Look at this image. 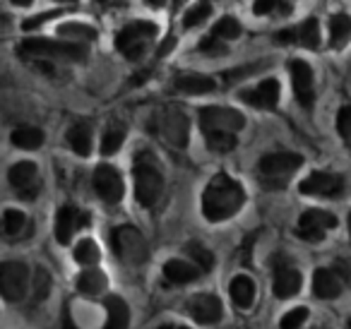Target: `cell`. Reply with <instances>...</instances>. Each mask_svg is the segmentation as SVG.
Segmentation results:
<instances>
[{
    "label": "cell",
    "instance_id": "obj_1",
    "mask_svg": "<svg viewBox=\"0 0 351 329\" xmlns=\"http://www.w3.org/2000/svg\"><path fill=\"white\" fill-rule=\"evenodd\" d=\"M245 202V193L239 180L219 173L207 183L202 193V214L207 221H224L231 219Z\"/></svg>",
    "mask_w": 351,
    "mask_h": 329
},
{
    "label": "cell",
    "instance_id": "obj_2",
    "mask_svg": "<svg viewBox=\"0 0 351 329\" xmlns=\"http://www.w3.org/2000/svg\"><path fill=\"white\" fill-rule=\"evenodd\" d=\"M132 178H135V197L142 207H152L161 197L164 190V175H161L159 161L152 151H140L132 166Z\"/></svg>",
    "mask_w": 351,
    "mask_h": 329
},
{
    "label": "cell",
    "instance_id": "obj_3",
    "mask_svg": "<svg viewBox=\"0 0 351 329\" xmlns=\"http://www.w3.org/2000/svg\"><path fill=\"white\" fill-rule=\"evenodd\" d=\"M301 164L303 159L298 154H293V151H272V154H265L258 164L260 180H263L265 188L279 190L301 169Z\"/></svg>",
    "mask_w": 351,
    "mask_h": 329
},
{
    "label": "cell",
    "instance_id": "obj_4",
    "mask_svg": "<svg viewBox=\"0 0 351 329\" xmlns=\"http://www.w3.org/2000/svg\"><path fill=\"white\" fill-rule=\"evenodd\" d=\"M111 245L113 252L130 267L145 265L147 257H149V245H147L145 236L135 226H128V223L125 226H118L111 233Z\"/></svg>",
    "mask_w": 351,
    "mask_h": 329
},
{
    "label": "cell",
    "instance_id": "obj_5",
    "mask_svg": "<svg viewBox=\"0 0 351 329\" xmlns=\"http://www.w3.org/2000/svg\"><path fill=\"white\" fill-rule=\"evenodd\" d=\"M188 116L181 108H161L152 116V132H156L171 147L183 149L188 145Z\"/></svg>",
    "mask_w": 351,
    "mask_h": 329
},
{
    "label": "cell",
    "instance_id": "obj_6",
    "mask_svg": "<svg viewBox=\"0 0 351 329\" xmlns=\"http://www.w3.org/2000/svg\"><path fill=\"white\" fill-rule=\"evenodd\" d=\"M156 36V27L152 22H130L116 34V49L125 56L128 60H137L145 56V51L149 49V44Z\"/></svg>",
    "mask_w": 351,
    "mask_h": 329
},
{
    "label": "cell",
    "instance_id": "obj_7",
    "mask_svg": "<svg viewBox=\"0 0 351 329\" xmlns=\"http://www.w3.org/2000/svg\"><path fill=\"white\" fill-rule=\"evenodd\" d=\"M25 56H39V58H58V60H84V51L77 44L51 39H25L20 44Z\"/></svg>",
    "mask_w": 351,
    "mask_h": 329
},
{
    "label": "cell",
    "instance_id": "obj_8",
    "mask_svg": "<svg viewBox=\"0 0 351 329\" xmlns=\"http://www.w3.org/2000/svg\"><path fill=\"white\" fill-rule=\"evenodd\" d=\"M245 125L243 113L234 111V108H221V106H207L200 111V127L202 135L210 132H239Z\"/></svg>",
    "mask_w": 351,
    "mask_h": 329
},
{
    "label": "cell",
    "instance_id": "obj_9",
    "mask_svg": "<svg viewBox=\"0 0 351 329\" xmlns=\"http://www.w3.org/2000/svg\"><path fill=\"white\" fill-rule=\"evenodd\" d=\"M27 286H29V269H27L25 262H3V267H0L3 298L10 300V303L22 300L27 293Z\"/></svg>",
    "mask_w": 351,
    "mask_h": 329
},
{
    "label": "cell",
    "instance_id": "obj_10",
    "mask_svg": "<svg viewBox=\"0 0 351 329\" xmlns=\"http://www.w3.org/2000/svg\"><path fill=\"white\" fill-rule=\"evenodd\" d=\"M337 228V217L325 209H308V212L301 214L298 219V228L296 233L308 243H317L325 238L327 231Z\"/></svg>",
    "mask_w": 351,
    "mask_h": 329
},
{
    "label": "cell",
    "instance_id": "obj_11",
    "mask_svg": "<svg viewBox=\"0 0 351 329\" xmlns=\"http://www.w3.org/2000/svg\"><path fill=\"white\" fill-rule=\"evenodd\" d=\"M298 190L301 195H311V197H339L344 193V178L327 171H315L306 180H301Z\"/></svg>",
    "mask_w": 351,
    "mask_h": 329
},
{
    "label": "cell",
    "instance_id": "obj_12",
    "mask_svg": "<svg viewBox=\"0 0 351 329\" xmlns=\"http://www.w3.org/2000/svg\"><path fill=\"white\" fill-rule=\"evenodd\" d=\"M8 180H10L17 197L27 199V202H32L41 190L39 173H36V166L32 161H20V164L12 166L10 173H8Z\"/></svg>",
    "mask_w": 351,
    "mask_h": 329
},
{
    "label": "cell",
    "instance_id": "obj_13",
    "mask_svg": "<svg viewBox=\"0 0 351 329\" xmlns=\"http://www.w3.org/2000/svg\"><path fill=\"white\" fill-rule=\"evenodd\" d=\"M94 190H97L99 197H101L104 202H108V204L121 202L123 193H125L121 173H118V171L113 169V166H108V164H101L97 171H94Z\"/></svg>",
    "mask_w": 351,
    "mask_h": 329
},
{
    "label": "cell",
    "instance_id": "obj_14",
    "mask_svg": "<svg viewBox=\"0 0 351 329\" xmlns=\"http://www.w3.org/2000/svg\"><path fill=\"white\" fill-rule=\"evenodd\" d=\"M274 44H279V46L301 44L303 49H317V46H320V27H317V20H306L298 27L277 32V34H274Z\"/></svg>",
    "mask_w": 351,
    "mask_h": 329
},
{
    "label": "cell",
    "instance_id": "obj_15",
    "mask_svg": "<svg viewBox=\"0 0 351 329\" xmlns=\"http://www.w3.org/2000/svg\"><path fill=\"white\" fill-rule=\"evenodd\" d=\"M291 70V82H293V94H296L298 103L303 108H311L315 101V87H313V70L306 60H291L289 65Z\"/></svg>",
    "mask_w": 351,
    "mask_h": 329
},
{
    "label": "cell",
    "instance_id": "obj_16",
    "mask_svg": "<svg viewBox=\"0 0 351 329\" xmlns=\"http://www.w3.org/2000/svg\"><path fill=\"white\" fill-rule=\"evenodd\" d=\"M188 313L197 324H217L224 315V308L215 293H197L188 303Z\"/></svg>",
    "mask_w": 351,
    "mask_h": 329
},
{
    "label": "cell",
    "instance_id": "obj_17",
    "mask_svg": "<svg viewBox=\"0 0 351 329\" xmlns=\"http://www.w3.org/2000/svg\"><path fill=\"white\" fill-rule=\"evenodd\" d=\"M87 221H89L87 214L80 212L73 204L60 207L58 214H56V238H58L60 245H68V243L73 241V233L77 231V228L87 226Z\"/></svg>",
    "mask_w": 351,
    "mask_h": 329
},
{
    "label": "cell",
    "instance_id": "obj_18",
    "mask_svg": "<svg viewBox=\"0 0 351 329\" xmlns=\"http://www.w3.org/2000/svg\"><path fill=\"white\" fill-rule=\"evenodd\" d=\"M301 271L293 269L289 262H279L274 265V295L277 298H291L301 291Z\"/></svg>",
    "mask_w": 351,
    "mask_h": 329
},
{
    "label": "cell",
    "instance_id": "obj_19",
    "mask_svg": "<svg viewBox=\"0 0 351 329\" xmlns=\"http://www.w3.org/2000/svg\"><path fill=\"white\" fill-rule=\"evenodd\" d=\"M241 101L255 108H274L279 103V82L277 80H263L258 87L241 92Z\"/></svg>",
    "mask_w": 351,
    "mask_h": 329
},
{
    "label": "cell",
    "instance_id": "obj_20",
    "mask_svg": "<svg viewBox=\"0 0 351 329\" xmlns=\"http://www.w3.org/2000/svg\"><path fill=\"white\" fill-rule=\"evenodd\" d=\"M313 291H315L317 298L332 300L337 295H341L344 291V276L332 267V269H317L313 274Z\"/></svg>",
    "mask_w": 351,
    "mask_h": 329
},
{
    "label": "cell",
    "instance_id": "obj_21",
    "mask_svg": "<svg viewBox=\"0 0 351 329\" xmlns=\"http://www.w3.org/2000/svg\"><path fill=\"white\" fill-rule=\"evenodd\" d=\"M202 274V269L195 265V262H186V260H169L164 265V276L171 281V284H191L197 276Z\"/></svg>",
    "mask_w": 351,
    "mask_h": 329
},
{
    "label": "cell",
    "instance_id": "obj_22",
    "mask_svg": "<svg viewBox=\"0 0 351 329\" xmlns=\"http://www.w3.org/2000/svg\"><path fill=\"white\" fill-rule=\"evenodd\" d=\"M173 89L181 94H210L217 89V82L212 77H205V75L188 73L173 80Z\"/></svg>",
    "mask_w": 351,
    "mask_h": 329
},
{
    "label": "cell",
    "instance_id": "obj_23",
    "mask_svg": "<svg viewBox=\"0 0 351 329\" xmlns=\"http://www.w3.org/2000/svg\"><path fill=\"white\" fill-rule=\"evenodd\" d=\"M130 324V308L121 295L106 298V327L104 329H128Z\"/></svg>",
    "mask_w": 351,
    "mask_h": 329
},
{
    "label": "cell",
    "instance_id": "obj_24",
    "mask_svg": "<svg viewBox=\"0 0 351 329\" xmlns=\"http://www.w3.org/2000/svg\"><path fill=\"white\" fill-rule=\"evenodd\" d=\"M68 142L75 154L89 156L92 154V127H89L87 123H75L68 130Z\"/></svg>",
    "mask_w": 351,
    "mask_h": 329
},
{
    "label": "cell",
    "instance_id": "obj_25",
    "mask_svg": "<svg viewBox=\"0 0 351 329\" xmlns=\"http://www.w3.org/2000/svg\"><path fill=\"white\" fill-rule=\"evenodd\" d=\"M231 298H234V303L239 305V308H250L255 300V284L250 276L245 274H239L234 281H231Z\"/></svg>",
    "mask_w": 351,
    "mask_h": 329
},
{
    "label": "cell",
    "instance_id": "obj_26",
    "mask_svg": "<svg viewBox=\"0 0 351 329\" xmlns=\"http://www.w3.org/2000/svg\"><path fill=\"white\" fill-rule=\"evenodd\" d=\"M10 140H12V145L20 147V149L32 151V149H39V147L44 145V132L34 125H20L12 130Z\"/></svg>",
    "mask_w": 351,
    "mask_h": 329
},
{
    "label": "cell",
    "instance_id": "obj_27",
    "mask_svg": "<svg viewBox=\"0 0 351 329\" xmlns=\"http://www.w3.org/2000/svg\"><path fill=\"white\" fill-rule=\"evenodd\" d=\"M351 39V17L344 12H337L330 17V44L335 49H341Z\"/></svg>",
    "mask_w": 351,
    "mask_h": 329
},
{
    "label": "cell",
    "instance_id": "obj_28",
    "mask_svg": "<svg viewBox=\"0 0 351 329\" xmlns=\"http://www.w3.org/2000/svg\"><path fill=\"white\" fill-rule=\"evenodd\" d=\"M106 289V274L99 269H84L82 274L77 276V291L87 295H99Z\"/></svg>",
    "mask_w": 351,
    "mask_h": 329
},
{
    "label": "cell",
    "instance_id": "obj_29",
    "mask_svg": "<svg viewBox=\"0 0 351 329\" xmlns=\"http://www.w3.org/2000/svg\"><path fill=\"white\" fill-rule=\"evenodd\" d=\"M186 255L191 257L193 262H195L197 267H200L202 271H210L212 267H215V255H212V250H207L202 243L193 241L186 245Z\"/></svg>",
    "mask_w": 351,
    "mask_h": 329
},
{
    "label": "cell",
    "instance_id": "obj_30",
    "mask_svg": "<svg viewBox=\"0 0 351 329\" xmlns=\"http://www.w3.org/2000/svg\"><path fill=\"white\" fill-rule=\"evenodd\" d=\"M75 260H77L80 265H84V267H92V265H97V262L101 260V250H99V245L94 241L84 238V241H80L77 247H75Z\"/></svg>",
    "mask_w": 351,
    "mask_h": 329
},
{
    "label": "cell",
    "instance_id": "obj_31",
    "mask_svg": "<svg viewBox=\"0 0 351 329\" xmlns=\"http://www.w3.org/2000/svg\"><path fill=\"white\" fill-rule=\"evenodd\" d=\"M205 142L212 151H217V154H229L231 149H236L234 132H210V135H205Z\"/></svg>",
    "mask_w": 351,
    "mask_h": 329
},
{
    "label": "cell",
    "instance_id": "obj_32",
    "mask_svg": "<svg viewBox=\"0 0 351 329\" xmlns=\"http://www.w3.org/2000/svg\"><path fill=\"white\" fill-rule=\"evenodd\" d=\"M58 34H63L65 39L73 41H94L97 39V29L89 25H75V22H68L58 29Z\"/></svg>",
    "mask_w": 351,
    "mask_h": 329
},
{
    "label": "cell",
    "instance_id": "obj_33",
    "mask_svg": "<svg viewBox=\"0 0 351 329\" xmlns=\"http://www.w3.org/2000/svg\"><path fill=\"white\" fill-rule=\"evenodd\" d=\"M123 142H125V127L123 125L108 127L106 135H104V140H101V154H106V156L116 154V151L121 149Z\"/></svg>",
    "mask_w": 351,
    "mask_h": 329
},
{
    "label": "cell",
    "instance_id": "obj_34",
    "mask_svg": "<svg viewBox=\"0 0 351 329\" xmlns=\"http://www.w3.org/2000/svg\"><path fill=\"white\" fill-rule=\"evenodd\" d=\"M212 36H217V39H221V41L239 39V36H241L239 20H234V17H221V20L212 27Z\"/></svg>",
    "mask_w": 351,
    "mask_h": 329
},
{
    "label": "cell",
    "instance_id": "obj_35",
    "mask_svg": "<svg viewBox=\"0 0 351 329\" xmlns=\"http://www.w3.org/2000/svg\"><path fill=\"white\" fill-rule=\"evenodd\" d=\"M253 12L255 15H289L291 5L287 0H255Z\"/></svg>",
    "mask_w": 351,
    "mask_h": 329
},
{
    "label": "cell",
    "instance_id": "obj_36",
    "mask_svg": "<svg viewBox=\"0 0 351 329\" xmlns=\"http://www.w3.org/2000/svg\"><path fill=\"white\" fill-rule=\"evenodd\" d=\"M25 223H27V217L20 209H8V212L3 214V228H5L8 236H17V233L25 228Z\"/></svg>",
    "mask_w": 351,
    "mask_h": 329
},
{
    "label": "cell",
    "instance_id": "obj_37",
    "mask_svg": "<svg viewBox=\"0 0 351 329\" xmlns=\"http://www.w3.org/2000/svg\"><path fill=\"white\" fill-rule=\"evenodd\" d=\"M210 15H212V5H210V3H200V5L193 8V10L188 12L186 17H183V27H186V29H193V27H200L202 22H205Z\"/></svg>",
    "mask_w": 351,
    "mask_h": 329
},
{
    "label": "cell",
    "instance_id": "obj_38",
    "mask_svg": "<svg viewBox=\"0 0 351 329\" xmlns=\"http://www.w3.org/2000/svg\"><path fill=\"white\" fill-rule=\"evenodd\" d=\"M306 319H308V310L306 308H293V310H289L287 315L282 317V329H301L303 324H306Z\"/></svg>",
    "mask_w": 351,
    "mask_h": 329
},
{
    "label": "cell",
    "instance_id": "obj_39",
    "mask_svg": "<svg viewBox=\"0 0 351 329\" xmlns=\"http://www.w3.org/2000/svg\"><path fill=\"white\" fill-rule=\"evenodd\" d=\"M337 130H339V137L351 149V106H341L339 116H337Z\"/></svg>",
    "mask_w": 351,
    "mask_h": 329
},
{
    "label": "cell",
    "instance_id": "obj_40",
    "mask_svg": "<svg viewBox=\"0 0 351 329\" xmlns=\"http://www.w3.org/2000/svg\"><path fill=\"white\" fill-rule=\"evenodd\" d=\"M51 291V274L44 269V267H39L34 274V295L36 300H46V295H49Z\"/></svg>",
    "mask_w": 351,
    "mask_h": 329
},
{
    "label": "cell",
    "instance_id": "obj_41",
    "mask_svg": "<svg viewBox=\"0 0 351 329\" xmlns=\"http://www.w3.org/2000/svg\"><path fill=\"white\" fill-rule=\"evenodd\" d=\"M200 49L205 51V53H210V56H224L226 53V41H221V39H217V36L210 34L200 44Z\"/></svg>",
    "mask_w": 351,
    "mask_h": 329
},
{
    "label": "cell",
    "instance_id": "obj_42",
    "mask_svg": "<svg viewBox=\"0 0 351 329\" xmlns=\"http://www.w3.org/2000/svg\"><path fill=\"white\" fill-rule=\"evenodd\" d=\"M255 70H258V65H250V68H239V70H229V73H224V82L226 84H234V82H239V80L248 77V75H255Z\"/></svg>",
    "mask_w": 351,
    "mask_h": 329
},
{
    "label": "cell",
    "instance_id": "obj_43",
    "mask_svg": "<svg viewBox=\"0 0 351 329\" xmlns=\"http://www.w3.org/2000/svg\"><path fill=\"white\" fill-rule=\"evenodd\" d=\"M56 15H60V12H44V15H39V17H32V20H27V22H25V29L29 32V29H34V27H41L44 22L53 20Z\"/></svg>",
    "mask_w": 351,
    "mask_h": 329
},
{
    "label": "cell",
    "instance_id": "obj_44",
    "mask_svg": "<svg viewBox=\"0 0 351 329\" xmlns=\"http://www.w3.org/2000/svg\"><path fill=\"white\" fill-rule=\"evenodd\" d=\"M335 269L339 271L341 276H344V281H349V279H351V265H349V262L337 260V262H335Z\"/></svg>",
    "mask_w": 351,
    "mask_h": 329
},
{
    "label": "cell",
    "instance_id": "obj_45",
    "mask_svg": "<svg viewBox=\"0 0 351 329\" xmlns=\"http://www.w3.org/2000/svg\"><path fill=\"white\" fill-rule=\"evenodd\" d=\"M12 5H17V8H27V5H32L34 0H10Z\"/></svg>",
    "mask_w": 351,
    "mask_h": 329
},
{
    "label": "cell",
    "instance_id": "obj_46",
    "mask_svg": "<svg viewBox=\"0 0 351 329\" xmlns=\"http://www.w3.org/2000/svg\"><path fill=\"white\" fill-rule=\"evenodd\" d=\"M145 3H147L149 8H161V5L166 3V0H145Z\"/></svg>",
    "mask_w": 351,
    "mask_h": 329
},
{
    "label": "cell",
    "instance_id": "obj_47",
    "mask_svg": "<svg viewBox=\"0 0 351 329\" xmlns=\"http://www.w3.org/2000/svg\"><path fill=\"white\" fill-rule=\"evenodd\" d=\"M159 329H191V327H183V324H164Z\"/></svg>",
    "mask_w": 351,
    "mask_h": 329
},
{
    "label": "cell",
    "instance_id": "obj_48",
    "mask_svg": "<svg viewBox=\"0 0 351 329\" xmlns=\"http://www.w3.org/2000/svg\"><path fill=\"white\" fill-rule=\"evenodd\" d=\"M183 3H186V0H173V5H171V8H173V10H178V8H181Z\"/></svg>",
    "mask_w": 351,
    "mask_h": 329
},
{
    "label": "cell",
    "instance_id": "obj_49",
    "mask_svg": "<svg viewBox=\"0 0 351 329\" xmlns=\"http://www.w3.org/2000/svg\"><path fill=\"white\" fill-rule=\"evenodd\" d=\"M349 233H351V214H349Z\"/></svg>",
    "mask_w": 351,
    "mask_h": 329
},
{
    "label": "cell",
    "instance_id": "obj_50",
    "mask_svg": "<svg viewBox=\"0 0 351 329\" xmlns=\"http://www.w3.org/2000/svg\"><path fill=\"white\" fill-rule=\"evenodd\" d=\"M60 3H73V0H60Z\"/></svg>",
    "mask_w": 351,
    "mask_h": 329
},
{
    "label": "cell",
    "instance_id": "obj_51",
    "mask_svg": "<svg viewBox=\"0 0 351 329\" xmlns=\"http://www.w3.org/2000/svg\"><path fill=\"white\" fill-rule=\"evenodd\" d=\"M99 3H106V0H99Z\"/></svg>",
    "mask_w": 351,
    "mask_h": 329
}]
</instances>
